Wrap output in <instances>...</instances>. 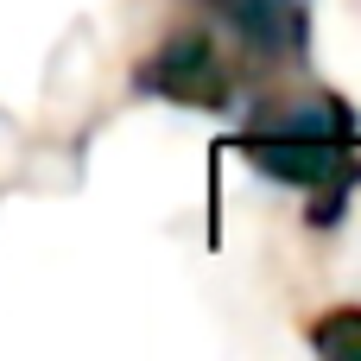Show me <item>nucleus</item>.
<instances>
[{"label":"nucleus","instance_id":"f257e3e1","mask_svg":"<svg viewBox=\"0 0 361 361\" xmlns=\"http://www.w3.org/2000/svg\"><path fill=\"white\" fill-rule=\"evenodd\" d=\"M355 108L336 102V95H317V102H292L279 108L273 121L247 127L235 146L254 171L279 178V184H298V190H330L343 203V190L355 184L361 159H355Z\"/></svg>","mask_w":361,"mask_h":361},{"label":"nucleus","instance_id":"f03ea898","mask_svg":"<svg viewBox=\"0 0 361 361\" xmlns=\"http://www.w3.org/2000/svg\"><path fill=\"white\" fill-rule=\"evenodd\" d=\"M133 82L159 102H178V108H197V114H222L228 95H235V76L216 51L209 32H171L159 51H146V63L133 70Z\"/></svg>","mask_w":361,"mask_h":361},{"label":"nucleus","instance_id":"7ed1b4c3","mask_svg":"<svg viewBox=\"0 0 361 361\" xmlns=\"http://www.w3.org/2000/svg\"><path fill=\"white\" fill-rule=\"evenodd\" d=\"M311 349L330 361H361V305H343L311 324Z\"/></svg>","mask_w":361,"mask_h":361}]
</instances>
